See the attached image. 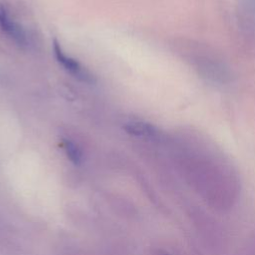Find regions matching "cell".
<instances>
[{"label": "cell", "mask_w": 255, "mask_h": 255, "mask_svg": "<svg viewBox=\"0 0 255 255\" xmlns=\"http://www.w3.org/2000/svg\"><path fill=\"white\" fill-rule=\"evenodd\" d=\"M53 50L57 61L74 77L86 83H93L95 81L93 76L86 69H84L77 60L71 58L70 56H67L63 52L59 42L56 39H54L53 41Z\"/></svg>", "instance_id": "1"}, {"label": "cell", "mask_w": 255, "mask_h": 255, "mask_svg": "<svg viewBox=\"0 0 255 255\" xmlns=\"http://www.w3.org/2000/svg\"><path fill=\"white\" fill-rule=\"evenodd\" d=\"M0 27L6 35L19 46H26L28 43L24 29L9 15L6 8L0 4Z\"/></svg>", "instance_id": "2"}, {"label": "cell", "mask_w": 255, "mask_h": 255, "mask_svg": "<svg viewBox=\"0 0 255 255\" xmlns=\"http://www.w3.org/2000/svg\"><path fill=\"white\" fill-rule=\"evenodd\" d=\"M125 130L132 135L141 137H153L157 134V129L154 126L144 122H129L124 126Z\"/></svg>", "instance_id": "3"}, {"label": "cell", "mask_w": 255, "mask_h": 255, "mask_svg": "<svg viewBox=\"0 0 255 255\" xmlns=\"http://www.w3.org/2000/svg\"><path fill=\"white\" fill-rule=\"evenodd\" d=\"M63 146L72 162H74L75 164H79L82 161V151L75 142L69 139H65L63 141Z\"/></svg>", "instance_id": "4"}]
</instances>
